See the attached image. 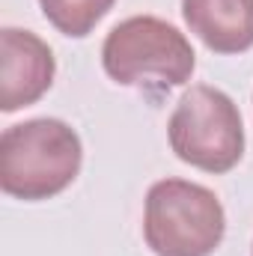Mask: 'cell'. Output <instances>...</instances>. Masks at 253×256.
I'll use <instances>...</instances> for the list:
<instances>
[{
  "instance_id": "obj_1",
  "label": "cell",
  "mask_w": 253,
  "mask_h": 256,
  "mask_svg": "<svg viewBox=\"0 0 253 256\" xmlns=\"http://www.w3.org/2000/svg\"><path fill=\"white\" fill-rule=\"evenodd\" d=\"M80 137L63 120H27L0 137V188L27 202L66 191L80 170Z\"/></svg>"
},
{
  "instance_id": "obj_2",
  "label": "cell",
  "mask_w": 253,
  "mask_h": 256,
  "mask_svg": "<svg viewBox=\"0 0 253 256\" xmlns=\"http://www.w3.org/2000/svg\"><path fill=\"white\" fill-rule=\"evenodd\" d=\"M102 66L116 84L155 92L182 86L196 66V54L173 24L155 15H134L108 33Z\"/></svg>"
},
{
  "instance_id": "obj_3",
  "label": "cell",
  "mask_w": 253,
  "mask_h": 256,
  "mask_svg": "<svg viewBox=\"0 0 253 256\" xmlns=\"http://www.w3.org/2000/svg\"><path fill=\"white\" fill-rule=\"evenodd\" d=\"M224 230L220 200L196 182L161 179L146 194L143 236L158 256H212Z\"/></svg>"
},
{
  "instance_id": "obj_4",
  "label": "cell",
  "mask_w": 253,
  "mask_h": 256,
  "mask_svg": "<svg viewBox=\"0 0 253 256\" xmlns=\"http://www.w3.org/2000/svg\"><path fill=\"white\" fill-rule=\"evenodd\" d=\"M167 134L176 158L206 173H226L244 155V126L236 102L208 84L190 86L179 98Z\"/></svg>"
},
{
  "instance_id": "obj_5",
  "label": "cell",
  "mask_w": 253,
  "mask_h": 256,
  "mask_svg": "<svg viewBox=\"0 0 253 256\" xmlns=\"http://www.w3.org/2000/svg\"><path fill=\"white\" fill-rule=\"evenodd\" d=\"M54 54L30 30H0V110L12 114L36 104L54 84Z\"/></svg>"
},
{
  "instance_id": "obj_6",
  "label": "cell",
  "mask_w": 253,
  "mask_h": 256,
  "mask_svg": "<svg viewBox=\"0 0 253 256\" xmlns=\"http://www.w3.org/2000/svg\"><path fill=\"white\" fill-rule=\"evenodd\" d=\"M182 15L218 54H242L253 48V0H182Z\"/></svg>"
},
{
  "instance_id": "obj_7",
  "label": "cell",
  "mask_w": 253,
  "mask_h": 256,
  "mask_svg": "<svg viewBox=\"0 0 253 256\" xmlns=\"http://www.w3.org/2000/svg\"><path fill=\"white\" fill-rule=\"evenodd\" d=\"M116 0H39L45 18L72 39L86 36L114 6Z\"/></svg>"
}]
</instances>
